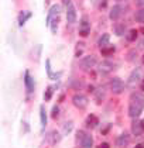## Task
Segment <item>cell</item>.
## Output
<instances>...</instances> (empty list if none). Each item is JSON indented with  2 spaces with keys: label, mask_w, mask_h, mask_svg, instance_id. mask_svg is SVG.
Segmentation results:
<instances>
[{
  "label": "cell",
  "mask_w": 144,
  "mask_h": 148,
  "mask_svg": "<svg viewBox=\"0 0 144 148\" xmlns=\"http://www.w3.org/2000/svg\"><path fill=\"white\" fill-rule=\"evenodd\" d=\"M99 123V120H98V117L95 116V114H89L88 117H86V125L90 127V128H93V127H96Z\"/></svg>",
  "instance_id": "obj_16"
},
{
  "label": "cell",
  "mask_w": 144,
  "mask_h": 148,
  "mask_svg": "<svg viewBox=\"0 0 144 148\" xmlns=\"http://www.w3.org/2000/svg\"><path fill=\"white\" fill-rule=\"evenodd\" d=\"M120 16H122V7H120L119 4H114V6L110 9V14H109L110 20L112 21H116Z\"/></svg>",
  "instance_id": "obj_8"
},
{
  "label": "cell",
  "mask_w": 144,
  "mask_h": 148,
  "mask_svg": "<svg viewBox=\"0 0 144 148\" xmlns=\"http://www.w3.org/2000/svg\"><path fill=\"white\" fill-rule=\"evenodd\" d=\"M31 17V13L27 12V13H20V20H19V24L20 25H24V23L27 21V18Z\"/></svg>",
  "instance_id": "obj_22"
},
{
  "label": "cell",
  "mask_w": 144,
  "mask_h": 148,
  "mask_svg": "<svg viewBox=\"0 0 144 148\" xmlns=\"http://www.w3.org/2000/svg\"><path fill=\"white\" fill-rule=\"evenodd\" d=\"M134 148H144V144H137Z\"/></svg>",
  "instance_id": "obj_33"
},
{
  "label": "cell",
  "mask_w": 144,
  "mask_h": 148,
  "mask_svg": "<svg viewBox=\"0 0 144 148\" xmlns=\"http://www.w3.org/2000/svg\"><path fill=\"white\" fill-rule=\"evenodd\" d=\"M58 113H59V109H58V106H54V109H52V117L55 119L56 116H58Z\"/></svg>",
  "instance_id": "obj_29"
},
{
  "label": "cell",
  "mask_w": 144,
  "mask_h": 148,
  "mask_svg": "<svg viewBox=\"0 0 144 148\" xmlns=\"http://www.w3.org/2000/svg\"><path fill=\"white\" fill-rule=\"evenodd\" d=\"M129 143H130V136L127 133H122L117 138V145L119 147H127Z\"/></svg>",
  "instance_id": "obj_11"
},
{
  "label": "cell",
  "mask_w": 144,
  "mask_h": 148,
  "mask_svg": "<svg viewBox=\"0 0 144 148\" xmlns=\"http://www.w3.org/2000/svg\"><path fill=\"white\" fill-rule=\"evenodd\" d=\"M98 64V59L95 55H88V57H85L82 61H81V68L83 69V71H89V69H92L95 65Z\"/></svg>",
  "instance_id": "obj_2"
},
{
  "label": "cell",
  "mask_w": 144,
  "mask_h": 148,
  "mask_svg": "<svg viewBox=\"0 0 144 148\" xmlns=\"http://www.w3.org/2000/svg\"><path fill=\"white\" fill-rule=\"evenodd\" d=\"M54 21L51 23V30H52V33L55 34L56 33V28H58V17H55V18H52Z\"/></svg>",
  "instance_id": "obj_27"
},
{
  "label": "cell",
  "mask_w": 144,
  "mask_h": 148,
  "mask_svg": "<svg viewBox=\"0 0 144 148\" xmlns=\"http://www.w3.org/2000/svg\"><path fill=\"white\" fill-rule=\"evenodd\" d=\"M109 34H103L102 37L99 38V47L100 48H103V47H107V44H109Z\"/></svg>",
  "instance_id": "obj_20"
},
{
  "label": "cell",
  "mask_w": 144,
  "mask_h": 148,
  "mask_svg": "<svg viewBox=\"0 0 144 148\" xmlns=\"http://www.w3.org/2000/svg\"><path fill=\"white\" fill-rule=\"evenodd\" d=\"M143 64H144V55H143Z\"/></svg>",
  "instance_id": "obj_36"
},
{
  "label": "cell",
  "mask_w": 144,
  "mask_h": 148,
  "mask_svg": "<svg viewBox=\"0 0 144 148\" xmlns=\"http://www.w3.org/2000/svg\"><path fill=\"white\" fill-rule=\"evenodd\" d=\"M136 1V4L138 6V7H143L144 6V0H134Z\"/></svg>",
  "instance_id": "obj_30"
},
{
  "label": "cell",
  "mask_w": 144,
  "mask_h": 148,
  "mask_svg": "<svg viewBox=\"0 0 144 148\" xmlns=\"http://www.w3.org/2000/svg\"><path fill=\"white\" fill-rule=\"evenodd\" d=\"M24 82H25L27 90H28V92L34 90V80H33V78H31V75H30V72H28V71L25 72V76H24Z\"/></svg>",
  "instance_id": "obj_15"
},
{
  "label": "cell",
  "mask_w": 144,
  "mask_h": 148,
  "mask_svg": "<svg viewBox=\"0 0 144 148\" xmlns=\"http://www.w3.org/2000/svg\"><path fill=\"white\" fill-rule=\"evenodd\" d=\"M137 35H138L137 30H130V31H129V34H127V40H129L130 42H133V41L137 40Z\"/></svg>",
  "instance_id": "obj_23"
},
{
  "label": "cell",
  "mask_w": 144,
  "mask_h": 148,
  "mask_svg": "<svg viewBox=\"0 0 144 148\" xmlns=\"http://www.w3.org/2000/svg\"><path fill=\"white\" fill-rule=\"evenodd\" d=\"M109 86H110V90L113 93H116V95H119V93H122L124 90V82L122 79H119V78H113V79L109 82Z\"/></svg>",
  "instance_id": "obj_1"
},
{
  "label": "cell",
  "mask_w": 144,
  "mask_h": 148,
  "mask_svg": "<svg viewBox=\"0 0 144 148\" xmlns=\"http://www.w3.org/2000/svg\"><path fill=\"white\" fill-rule=\"evenodd\" d=\"M105 88H99V89H96L95 90V97H96V102L98 103H100V99L103 100L105 99Z\"/></svg>",
  "instance_id": "obj_17"
},
{
  "label": "cell",
  "mask_w": 144,
  "mask_h": 148,
  "mask_svg": "<svg viewBox=\"0 0 144 148\" xmlns=\"http://www.w3.org/2000/svg\"><path fill=\"white\" fill-rule=\"evenodd\" d=\"M51 97H52V88H47V90L44 92V100H51Z\"/></svg>",
  "instance_id": "obj_25"
},
{
  "label": "cell",
  "mask_w": 144,
  "mask_h": 148,
  "mask_svg": "<svg viewBox=\"0 0 144 148\" xmlns=\"http://www.w3.org/2000/svg\"><path fill=\"white\" fill-rule=\"evenodd\" d=\"M67 20L68 23H75L76 21V12H75L74 4H71L67 9Z\"/></svg>",
  "instance_id": "obj_10"
},
{
  "label": "cell",
  "mask_w": 144,
  "mask_h": 148,
  "mask_svg": "<svg viewBox=\"0 0 144 148\" xmlns=\"http://www.w3.org/2000/svg\"><path fill=\"white\" fill-rule=\"evenodd\" d=\"M113 30H114V34L116 35H123L126 27H124V24H116V25L113 27Z\"/></svg>",
  "instance_id": "obj_21"
},
{
  "label": "cell",
  "mask_w": 144,
  "mask_h": 148,
  "mask_svg": "<svg viewBox=\"0 0 144 148\" xmlns=\"http://www.w3.org/2000/svg\"><path fill=\"white\" fill-rule=\"evenodd\" d=\"M141 78H143V71H141L140 68H136L133 72H132V75L129 76L127 85H129V86H134V85L141 79Z\"/></svg>",
  "instance_id": "obj_4"
},
{
  "label": "cell",
  "mask_w": 144,
  "mask_h": 148,
  "mask_svg": "<svg viewBox=\"0 0 144 148\" xmlns=\"http://www.w3.org/2000/svg\"><path fill=\"white\" fill-rule=\"evenodd\" d=\"M99 148H109V144H107V143H102Z\"/></svg>",
  "instance_id": "obj_32"
},
{
  "label": "cell",
  "mask_w": 144,
  "mask_h": 148,
  "mask_svg": "<svg viewBox=\"0 0 144 148\" xmlns=\"http://www.w3.org/2000/svg\"><path fill=\"white\" fill-rule=\"evenodd\" d=\"M130 103H136V104H140L144 107V95L143 93H138V92H134L130 96Z\"/></svg>",
  "instance_id": "obj_7"
},
{
  "label": "cell",
  "mask_w": 144,
  "mask_h": 148,
  "mask_svg": "<svg viewBox=\"0 0 144 148\" xmlns=\"http://www.w3.org/2000/svg\"><path fill=\"white\" fill-rule=\"evenodd\" d=\"M114 51H116V48H114L113 45L103 47V48H102V55H105V57H109V55H112Z\"/></svg>",
  "instance_id": "obj_18"
},
{
  "label": "cell",
  "mask_w": 144,
  "mask_h": 148,
  "mask_svg": "<svg viewBox=\"0 0 144 148\" xmlns=\"http://www.w3.org/2000/svg\"><path fill=\"white\" fill-rule=\"evenodd\" d=\"M72 88L74 89H81V88H83V82L82 80H79V79H76V80H72Z\"/></svg>",
  "instance_id": "obj_26"
},
{
  "label": "cell",
  "mask_w": 144,
  "mask_h": 148,
  "mask_svg": "<svg viewBox=\"0 0 144 148\" xmlns=\"http://www.w3.org/2000/svg\"><path fill=\"white\" fill-rule=\"evenodd\" d=\"M71 128H72V123H65V124H64V133H65V134H69V133H71Z\"/></svg>",
  "instance_id": "obj_28"
},
{
  "label": "cell",
  "mask_w": 144,
  "mask_h": 148,
  "mask_svg": "<svg viewBox=\"0 0 144 148\" xmlns=\"http://www.w3.org/2000/svg\"><path fill=\"white\" fill-rule=\"evenodd\" d=\"M134 18H136V21H137V23L144 24V9H140L138 12H136Z\"/></svg>",
  "instance_id": "obj_19"
},
{
  "label": "cell",
  "mask_w": 144,
  "mask_h": 148,
  "mask_svg": "<svg viewBox=\"0 0 144 148\" xmlns=\"http://www.w3.org/2000/svg\"><path fill=\"white\" fill-rule=\"evenodd\" d=\"M132 130H133L134 136H140V134H141V133L144 131L141 121H140V120H134L133 124H132Z\"/></svg>",
  "instance_id": "obj_13"
},
{
  "label": "cell",
  "mask_w": 144,
  "mask_h": 148,
  "mask_svg": "<svg viewBox=\"0 0 144 148\" xmlns=\"http://www.w3.org/2000/svg\"><path fill=\"white\" fill-rule=\"evenodd\" d=\"M89 33H90V24L86 20H82L81 27H79V35L81 37H88Z\"/></svg>",
  "instance_id": "obj_9"
},
{
  "label": "cell",
  "mask_w": 144,
  "mask_h": 148,
  "mask_svg": "<svg viewBox=\"0 0 144 148\" xmlns=\"http://www.w3.org/2000/svg\"><path fill=\"white\" fill-rule=\"evenodd\" d=\"M59 12H61V7H59V6H52V7H51V10L48 13V18H47V24H48V25H51V20L54 18L55 14L58 16Z\"/></svg>",
  "instance_id": "obj_14"
},
{
  "label": "cell",
  "mask_w": 144,
  "mask_h": 148,
  "mask_svg": "<svg viewBox=\"0 0 144 148\" xmlns=\"http://www.w3.org/2000/svg\"><path fill=\"white\" fill-rule=\"evenodd\" d=\"M116 69V65L110 61H102L99 64V72L102 75H109Z\"/></svg>",
  "instance_id": "obj_3"
},
{
  "label": "cell",
  "mask_w": 144,
  "mask_h": 148,
  "mask_svg": "<svg viewBox=\"0 0 144 148\" xmlns=\"http://www.w3.org/2000/svg\"><path fill=\"white\" fill-rule=\"evenodd\" d=\"M140 88H141V90L144 92V79L141 80V85H140Z\"/></svg>",
  "instance_id": "obj_34"
},
{
  "label": "cell",
  "mask_w": 144,
  "mask_h": 148,
  "mask_svg": "<svg viewBox=\"0 0 144 148\" xmlns=\"http://www.w3.org/2000/svg\"><path fill=\"white\" fill-rule=\"evenodd\" d=\"M81 145L82 148H92L93 145V140H92V136L90 134H85L81 140Z\"/></svg>",
  "instance_id": "obj_12"
},
{
  "label": "cell",
  "mask_w": 144,
  "mask_h": 148,
  "mask_svg": "<svg viewBox=\"0 0 144 148\" xmlns=\"http://www.w3.org/2000/svg\"><path fill=\"white\" fill-rule=\"evenodd\" d=\"M62 1H64V4L67 6V9L69 7V6H71V4H72V3H71V0H62Z\"/></svg>",
  "instance_id": "obj_31"
},
{
  "label": "cell",
  "mask_w": 144,
  "mask_h": 148,
  "mask_svg": "<svg viewBox=\"0 0 144 148\" xmlns=\"http://www.w3.org/2000/svg\"><path fill=\"white\" fill-rule=\"evenodd\" d=\"M143 106H140V104H136V103H130V106H129V116L130 117H133V119H137L141 112H143Z\"/></svg>",
  "instance_id": "obj_6"
},
{
  "label": "cell",
  "mask_w": 144,
  "mask_h": 148,
  "mask_svg": "<svg viewBox=\"0 0 144 148\" xmlns=\"http://www.w3.org/2000/svg\"><path fill=\"white\" fill-rule=\"evenodd\" d=\"M72 103L76 106L78 109H85L88 106V97L83 95H75L72 97Z\"/></svg>",
  "instance_id": "obj_5"
},
{
  "label": "cell",
  "mask_w": 144,
  "mask_h": 148,
  "mask_svg": "<svg viewBox=\"0 0 144 148\" xmlns=\"http://www.w3.org/2000/svg\"><path fill=\"white\" fill-rule=\"evenodd\" d=\"M40 117H41V124L45 125L47 124V114H45V109L43 106L40 107Z\"/></svg>",
  "instance_id": "obj_24"
},
{
  "label": "cell",
  "mask_w": 144,
  "mask_h": 148,
  "mask_svg": "<svg viewBox=\"0 0 144 148\" xmlns=\"http://www.w3.org/2000/svg\"><path fill=\"white\" fill-rule=\"evenodd\" d=\"M141 124H143V128H144V120H141Z\"/></svg>",
  "instance_id": "obj_35"
}]
</instances>
